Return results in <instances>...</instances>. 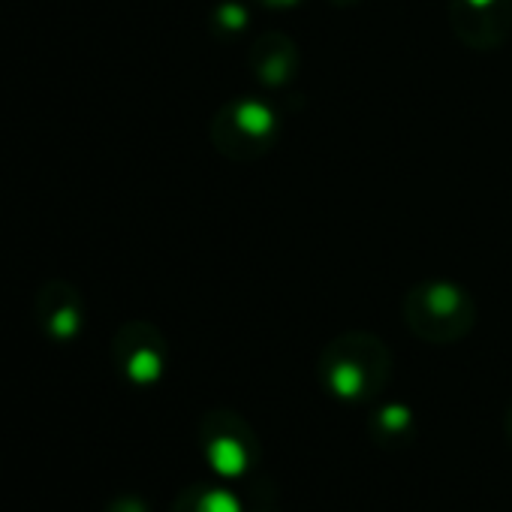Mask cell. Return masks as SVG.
I'll use <instances>...</instances> for the list:
<instances>
[{"label": "cell", "instance_id": "cell-1", "mask_svg": "<svg viewBox=\"0 0 512 512\" xmlns=\"http://www.w3.org/2000/svg\"><path fill=\"white\" fill-rule=\"evenodd\" d=\"M37 317L55 341H70L82 329V296L67 281H49L37 293Z\"/></svg>", "mask_w": 512, "mask_h": 512}]
</instances>
